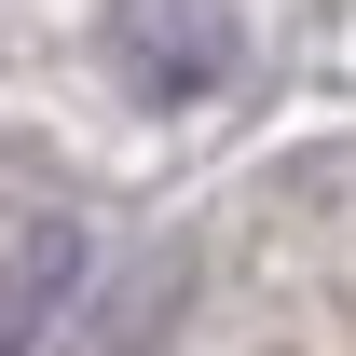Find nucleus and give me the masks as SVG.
Segmentation results:
<instances>
[{
  "label": "nucleus",
  "instance_id": "nucleus-1",
  "mask_svg": "<svg viewBox=\"0 0 356 356\" xmlns=\"http://www.w3.org/2000/svg\"><path fill=\"white\" fill-rule=\"evenodd\" d=\"M96 55H110V83L137 110H206L247 69V28H233V0H110L96 14Z\"/></svg>",
  "mask_w": 356,
  "mask_h": 356
},
{
  "label": "nucleus",
  "instance_id": "nucleus-2",
  "mask_svg": "<svg viewBox=\"0 0 356 356\" xmlns=\"http://www.w3.org/2000/svg\"><path fill=\"white\" fill-rule=\"evenodd\" d=\"M69 288H83V233L55 220V192H28L14 206V356H42V329H55Z\"/></svg>",
  "mask_w": 356,
  "mask_h": 356
}]
</instances>
